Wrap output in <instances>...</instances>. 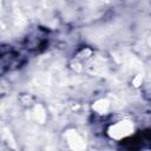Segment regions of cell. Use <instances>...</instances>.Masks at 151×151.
<instances>
[{
	"label": "cell",
	"mask_w": 151,
	"mask_h": 151,
	"mask_svg": "<svg viewBox=\"0 0 151 151\" xmlns=\"http://www.w3.org/2000/svg\"><path fill=\"white\" fill-rule=\"evenodd\" d=\"M4 137H6L7 138V140H8V144L12 146V147H17V145H15V142H14V139H13V137H12V134L9 133V131L8 130H4Z\"/></svg>",
	"instance_id": "5"
},
{
	"label": "cell",
	"mask_w": 151,
	"mask_h": 151,
	"mask_svg": "<svg viewBox=\"0 0 151 151\" xmlns=\"http://www.w3.org/2000/svg\"><path fill=\"white\" fill-rule=\"evenodd\" d=\"M66 139H67L70 147L73 151H85L86 144H85L84 139L74 130H68L66 132Z\"/></svg>",
	"instance_id": "2"
},
{
	"label": "cell",
	"mask_w": 151,
	"mask_h": 151,
	"mask_svg": "<svg viewBox=\"0 0 151 151\" xmlns=\"http://www.w3.org/2000/svg\"><path fill=\"white\" fill-rule=\"evenodd\" d=\"M149 44H150V46H151V37H150V39H149Z\"/></svg>",
	"instance_id": "7"
},
{
	"label": "cell",
	"mask_w": 151,
	"mask_h": 151,
	"mask_svg": "<svg viewBox=\"0 0 151 151\" xmlns=\"http://www.w3.org/2000/svg\"><path fill=\"white\" fill-rule=\"evenodd\" d=\"M109 109H110V101H109V99H99V100H97L93 104V110L97 111L98 113H101V114L106 113L109 111Z\"/></svg>",
	"instance_id": "3"
},
{
	"label": "cell",
	"mask_w": 151,
	"mask_h": 151,
	"mask_svg": "<svg viewBox=\"0 0 151 151\" xmlns=\"http://www.w3.org/2000/svg\"><path fill=\"white\" fill-rule=\"evenodd\" d=\"M133 132V125L131 122L129 120H123L119 122L112 126H110L109 129V134L110 137L114 138V139H120L124 138L129 134H131Z\"/></svg>",
	"instance_id": "1"
},
{
	"label": "cell",
	"mask_w": 151,
	"mask_h": 151,
	"mask_svg": "<svg viewBox=\"0 0 151 151\" xmlns=\"http://www.w3.org/2000/svg\"><path fill=\"white\" fill-rule=\"evenodd\" d=\"M142 80H143V76L142 74H137L134 77V79H133V85L134 86H139L140 83H142Z\"/></svg>",
	"instance_id": "6"
},
{
	"label": "cell",
	"mask_w": 151,
	"mask_h": 151,
	"mask_svg": "<svg viewBox=\"0 0 151 151\" xmlns=\"http://www.w3.org/2000/svg\"><path fill=\"white\" fill-rule=\"evenodd\" d=\"M32 117H33V119H34L35 122L42 124V123L45 122V118H46V113H45L44 107H42L41 105L34 106V109H33V111H32Z\"/></svg>",
	"instance_id": "4"
}]
</instances>
